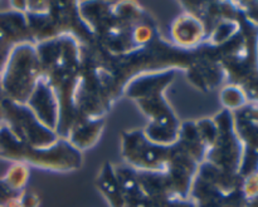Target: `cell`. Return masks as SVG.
<instances>
[{
  "instance_id": "cell-1",
  "label": "cell",
  "mask_w": 258,
  "mask_h": 207,
  "mask_svg": "<svg viewBox=\"0 0 258 207\" xmlns=\"http://www.w3.org/2000/svg\"><path fill=\"white\" fill-rule=\"evenodd\" d=\"M173 75V72L149 73L127 85V95L136 100L150 121L144 133L151 142L163 146L175 145L181 127L164 97V90Z\"/></svg>"
},
{
  "instance_id": "cell-2",
  "label": "cell",
  "mask_w": 258,
  "mask_h": 207,
  "mask_svg": "<svg viewBox=\"0 0 258 207\" xmlns=\"http://www.w3.org/2000/svg\"><path fill=\"white\" fill-rule=\"evenodd\" d=\"M42 77V65L35 45L19 44L10 52L0 75V84L8 100L27 105Z\"/></svg>"
},
{
  "instance_id": "cell-3",
  "label": "cell",
  "mask_w": 258,
  "mask_h": 207,
  "mask_svg": "<svg viewBox=\"0 0 258 207\" xmlns=\"http://www.w3.org/2000/svg\"><path fill=\"white\" fill-rule=\"evenodd\" d=\"M121 142L126 163L140 172H165L174 152V145L163 146L151 142L144 131L122 133Z\"/></svg>"
},
{
  "instance_id": "cell-4",
  "label": "cell",
  "mask_w": 258,
  "mask_h": 207,
  "mask_svg": "<svg viewBox=\"0 0 258 207\" xmlns=\"http://www.w3.org/2000/svg\"><path fill=\"white\" fill-rule=\"evenodd\" d=\"M217 125V138L206 153V162L229 173H238L241 170L243 146L234 130L233 113L223 110L214 118Z\"/></svg>"
},
{
  "instance_id": "cell-5",
  "label": "cell",
  "mask_w": 258,
  "mask_h": 207,
  "mask_svg": "<svg viewBox=\"0 0 258 207\" xmlns=\"http://www.w3.org/2000/svg\"><path fill=\"white\" fill-rule=\"evenodd\" d=\"M3 108L4 125L25 145L33 148H45L54 145L60 138L57 132L44 127L25 105L5 99Z\"/></svg>"
},
{
  "instance_id": "cell-6",
  "label": "cell",
  "mask_w": 258,
  "mask_h": 207,
  "mask_svg": "<svg viewBox=\"0 0 258 207\" xmlns=\"http://www.w3.org/2000/svg\"><path fill=\"white\" fill-rule=\"evenodd\" d=\"M18 162L53 171H73L82 166V153L68 140L59 138L54 145L45 148H33L23 145Z\"/></svg>"
},
{
  "instance_id": "cell-7",
  "label": "cell",
  "mask_w": 258,
  "mask_h": 207,
  "mask_svg": "<svg viewBox=\"0 0 258 207\" xmlns=\"http://www.w3.org/2000/svg\"><path fill=\"white\" fill-rule=\"evenodd\" d=\"M232 113L234 130L243 146L239 175L244 178L258 172V106L247 105Z\"/></svg>"
},
{
  "instance_id": "cell-8",
  "label": "cell",
  "mask_w": 258,
  "mask_h": 207,
  "mask_svg": "<svg viewBox=\"0 0 258 207\" xmlns=\"http://www.w3.org/2000/svg\"><path fill=\"white\" fill-rule=\"evenodd\" d=\"M25 106L44 127L57 132L60 115L59 100L47 79L42 77Z\"/></svg>"
},
{
  "instance_id": "cell-9",
  "label": "cell",
  "mask_w": 258,
  "mask_h": 207,
  "mask_svg": "<svg viewBox=\"0 0 258 207\" xmlns=\"http://www.w3.org/2000/svg\"><path fill=\"white\" fill-rule=\"evenodd\" d=\"M0 33L13 45L34 44L25 13L13 12L0 13Z\"/></svg>"
},
{
  "instance_id": "cell-10",
  "label": "cell",
  "mask_w": 258,
  "mask_h": 207,
  "mask_svg": "<svg viewBox=\"0 0 258 207\" xmlns=\"http://www.w3.org/2000/svg\"><path fill=\"white\" fill-rule=\"evenodd\" d=\"M103 130V121L101 118L80 117L76 120L66 140L78 151L87 150L95 146Z\"/></svg>"
},
{
  "instance_id": "cell-11",
  "label": "cell",
  "mask_w": 258,
  "mask_h": 207,
  "mask_svg": "<svg viewBox=\"0 0 258 207\" xmlns=\"http://www.w3.org/2000/svg\"><path fill=\"white\" fill-rule=\"evenodd\" d=\"M206 35L203 23L193 14H184L174 22L171 37L175 44L184 48L197 47Z\"/></svg>"
},
{
  "instance_id": "cell-12",
  "label": "cell",
  "mask_w": 258,
  "mask_h": 207,
  "mask_svg": "<svg viewBox=\"0 0 258 207\" xmlns=\"http://www.w3.org/2000/svg\"><path fill=\"white\" fill-rule=\"evenodd\" d=\"M96 183H97L98 191L102 193L111 207H125V197L118 185L115 167L110 162L103 165Z\"/></svg>"
},
{
  "instance_id": "cell-13",
  "label": "cell",
  "mask_w": 258,
  "mask_h": 207,
  "mask_svg": "<svg viewBox=\"0 0 258 207\" xmlns=\"http://www.w3.org/2000/svg\"><path fill=\"white\" fill-rule=\"evenodd\" d=\"M219 98H221L222 105L224 106V110L229 111V112H236L249 105L243 88L236 84H231V83L222 89Z\"/></svg>"
},
{
  "instance_id": "cell-14",
  "label": "cell",
  "mask_w": 258,
  "mask_h": 207,
  "mask_svg": "<svg viewBox=\"0 0 258 207\" xmlns=\"http://www.w3.org/2000/svg\"><path fill=\"white\" fill-rule=\"evenodd\" d=\"M29 178V170H28L25 163L17 162L9 168L7 176L3 178V182L8 186L15 193L22 191L25 187Z\"/></svg>"
},
{
  "instance_id": "cell-15",
  "label": "cell",
  "mask_w": 258,
  "mask_h": 207,
  "mask_svg": "<svg viewBox=\"0 0 258 207\" xmlns=\"http://www.w3.org/2000/svg\"><path fill=\"white\" fill-rule=\"evenodd\" d=\"M236 7L249 23L258 27V2H243Z\"/></svg>"
},
{
  "instance_id": "cell-16",
  "label": "cell",
  "mask_w": 258,
  "mask_h": 207,
  "mask_svg": "<svg viewBox=\"0 0 258 207\" xmlns=\"http://www.w3.org/2000/svg\"><path fill=\"white\" fill-rule=\"evenodd\" d=\"M249 105L258 106V75L242 85Z\"/></svg>"
},
{
  "instance_id": "cell-17",
  "label": "cell",
  "mask_w": 258,
  "mask_h": 207,
  "mask_svg": "<svg viewBox=\"0 0 258 207\" xmlns=\"http://www.w3.org/2000/svg\"><path fill=\"white\" fill-rule=\"evenodd\" d=\"M19 202L22 207H39V197L37 193L24 192L19 196Z\"/></svg>"
},
{
  "instance_id": "cell-18",
  "label": "cell",
  "mask_w": 258,
  "mask_h": 207,
  "mask_svg": "<svg viewBox=\"0 0 258 207\" xmlns=\"http://www.w3.org/2000/svg\"><path fill=\"white\" fill-rule=\"evenodd\" d=\"M244 207H258V193L254 197L246 200V205H244Z\"/></svg>"
}]
</instances>
